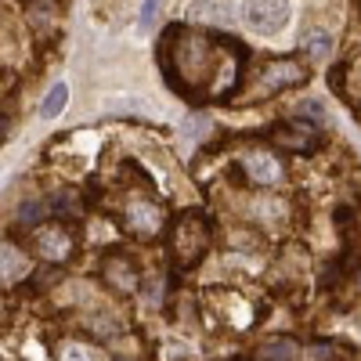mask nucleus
Returning a JSON list of instances; mask_svg holds the SVG:
<instances>
[{
    "instance_id": "f257e3e1",
    "label": "nucleus",
    "mask_w": 361,
    "mask_h": 361,
    "mask_svg": "<svg viewBox=\"0 0 361 361\" xmlns=\"http://www.w3.org/2000/svg\"><path fill=\"white\" fill-rule=\"evenodd\" d=\"M206 243H209V224L199 209H185L173 224V260L180 267H195L206 253Z\"/></svg>"
},
{
    "instance_id": "f03ea898",
    "label": "nucleus",
    "mask_w": 361,
    "mask_h": 361,
    "mask_svg": "<svg viewBox=\"0 0 361 361\" xmlns=\"http://www.w3.org/2000/svg\"><path fill=\"white\" fill-rule=\"evenodd\" d=\"M307 80V69L296 62V58H267L260 76H257V90H253V98H271V94H279V90L286 87H296V83H304Z\"/></svg>"
},
{
    "instance_id": "7ed1b4c3",
    "label": "nucleus",
    "mask_w": 361,
    "mask_h": 361,
    "mask_svg": "<svg viewBox=\"0 0 361 361\" xmlns=\"http://www.w3.org/2000/svg\"><path fill=\"white\" fill-rule=\"evenodd\" d=\"M289 15H293L289 4H246V22L257 33H279L289 22Z\"/></svg>"
},
{
    "instance_id": "20e7f679",
    "label": "nucleus",
    "mask_w": 361,
    "mask_h": 361,
    "mask_svg": "<svg viewBox=\"0 0 361 361\" xmlns=\"http://www.w3.org/2000/svg\"><path fill=\"white\" fill-rule=\"evenodd\" d=\"M33 243H37V253L47 257V260H66V257L73 253V238H69V231H66V228H58V224L40 228Z\"/></svg>"
},
{
    "instance_id": "39448f33",
    "label": "nucleus",
    "mask_w": 361,
    "mask_h": 361,
    "mask_svg": "<svg viewBox=\"0 0 361 361\" xmlns=\"http://www.w3.org/2000/svg\"><path fill=\"white\" fill-rule=\"evenodd\" d=\"M127 228L137 231V235H156L163 228V214H159V206H152L148 199H134L127 206Z\"/></svg>"
},
{
    "instance_id": "423d86ee",
    "label": "nucleus",
    "mask_w": 361,
    "mask_h": 361,
    "mask_svg": "<svg viewBox=\"0 0 361 361\" xmlns=\"http://www.w3.org/2000/svg\"><path fill=\"white\" fill-rule=\"evenodd\" d=\"M102 275H105V282L116 286V289H134V286H137V267H134V260H130L127 253L109 257L105 267H102Z\"/></svg>"
},
{
    "instance_id": "0eeeda50",
    "label": "nucleus",
    "mask_w": 361,
    "mask_h": 361,
    "mask_svg": "<svg viewBox=\"0 0 361 361\" xmlns=\"http://www.w3.org/2000/svg\"><path fill=\"white\" fill-rule=\"evenodd\" d=\"M271 141H279L286 148H296V152H311L314 148V130L300 127V123H296V130H293V123H275L271 127Z\"/></svg>"
},
{
    "instance_id": "6e6552de",
    "label": "nucleus",
    "mask_w": 361,
    "mask_h": 361,
    "mask_svg": "<svg viewBox=\"0 0 361 361\" xmlns=\"http://www.w3.org/2000/svg\"><path fill=\"white\" fill-rule=\"evenodd\" d=\"M25 267H29V260L15 250V246H0V282H15V279H22L25 275Z\"/></svg>"
},
{
    "instance_id": "1a4fd4ad",
    "label": "nucleus",
    "mask_w": 361,
    "mask_h": 361,
    "mask_svg": "<svg viewBox=\"0 0 361 361\" xmlns=\"http://www.w3.org/2000/svg\"><path fill=\"white\" fill-rule=\"evenodd\" d=\"M293 357H296V343L286 336L260 343V361H293Z\"/></svg>"
},
{
    "instance_id": "9d476101",
    "label": "nucleus",
    "mask_w": 361,
    "mask_h": 361,
    "mask_svg": "<svg viewBox=\"0 0 361 361\" xmlns=\"http://www.w3.org/2000/svg\"><path fill=\"white\" fill-rule=\"evenodd\" d=\"M66 102H69V87H66V83H54V87L47 90L44 105H40V116H44V119H54L58 112L66 109Z\"/></svg>"
},
{
    "instance_id": "9b49d317",
    "label": "nucleus",
    "mask_w": 361,
    "mask_h": 361,
    "mask_svg": "<svg viewBox=\"0 0 361 361\" xmlns=\"http://www.w3.org/2000/svg\"><path fill=\"white\" fill-rule=\"evenodd\" d=\"M58 357H62V361H102V350H94V347H90V343H66L62 347V354H58Z\"/></svg>"
},
{
    "instance_id": "f8f14e48",
    "label": "nucleus",
    "mask_w": 361,
    "mask_h": 361,
    "mask_svg": "<svg viewBox=\"0 0 361 361\" xmlns=\"http://www.w3.org/2000/svg\"><path fill=\"white\" fill-rule=\"evenodd\" d=\"M296 112H300V119H304V123H311V127H325V123H329V116H325V109H322L318 102H300Z\"/></svg>"
},
{
    "instance_id": "ddd939ff",
    "label": "nucleus",
    "mask_w": 361,
    "mask_h": 361,
    "mask_svg": "<svg viewBox=\"0 0 361 361\" xmlns=\"http://www.w3.org/2000/svg\"><path fill=\"white\" fill-rule=\"evenodd\" d=\"M329 51H333V37H325V33L304 44V54H307V58H325Z\"/></svg>"
},
{
    "instance_id": "4468645a",
    "label": "nucleus",
    "mask_w": 361,
    "mask_h": 361,
    "mask_svg": "<svg viewBox=\"0 0 361 361\" xmlns=\"http://www.w3.org/2000/svg\"><path fill=\"white\" fill-rule=\"evenodd\" d=\"M156 18H159V4H141V29H145V33L152 29Z\"/></svg>"
},
{
    "instance_id": "2eb2a0df",
    "label": "nucleus",
    "mask_w": 361,
    "mask_h": 361,
    "mask_svg": "<svg viewBox=\"0 0 361 361\" xmlns=\"http://www.w3.org/2000/svg\"><path fill=\"white\" fill-rule=\"evenodd\" d=\"M44 217V206L40 202H25L22 206V221H40Z\"/></svg>"
},
{
    "instance_id": "dca6fc26",
    "label": "nucleus",
    "mask_w": 361,
    "mask_h": 361,
    "mask_svg": "<svg viewBox=\"0 0 361 361\" xmlns=\"http://www.w3.org/2000/svg\"><path fill=\"white\" fill-rule=\"evenodd\" d=\"M4 134H8V123H4V119H0V141H4Z\"/></svg>"
},
{
    "instance_id": "f3484780",
    "label": "nucleus",
    "mask_w": 361,
    "mask_h": 361,
    "mask_svg": "<svg viewBox=\"0 0 361 361\" xmlns=\"http://www.w3.org/2000/svg\"><path fill=\"white\" fill-rule=\"evenodd\" d=\"M123 361H127V357H123Z\"/></svg>"
}]
</instances>
